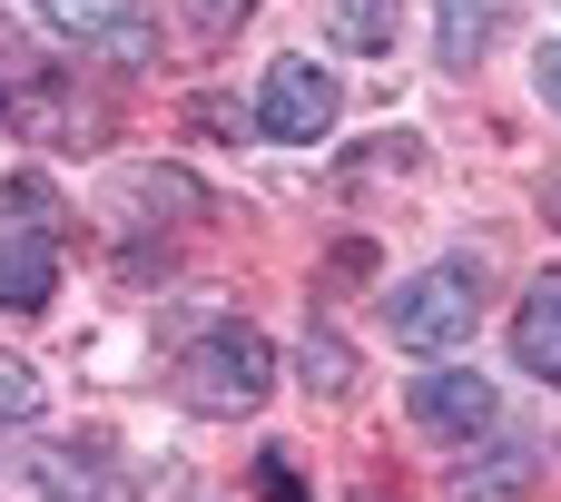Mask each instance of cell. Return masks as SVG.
<instances>
[{
	"instance_id": "7a4b0ae2",
	"label": "cell",
	"mask_w": 561,
	"mask_h": 502,
	"mask_svg": "<svg viewBox=\"0 0 561 502\" xmlns=\"http://www.w3.org/2000/svg\"><path fill=\"white\" fill-rule=\"evenodd\" d=\"M385 316H394V345H414V355H454V345H473L483 276H473V266H424L414 286L385 296Z\"/></svg>"
},
{
	"instance_id": "8992f818",
	"label": "cell",
	"mask_w": 561,
	"mask_h": 502,
	"mask_svg": "<svg viewBox=\"0 0 561 502\" xmlns=\"http://www.w3.org/2000/svg\"><path fill=\"white\" fill-rule=\"evenodd\" d=\"M533 474H542V444H493V454H473L454 474V502H523Z\"/></svg>"
},
{
	"instance_id": "4fadbf2b",
	"label": "cell",
	"mask_w": 561,
	"mask_h": 502,
	"mask_svg": "<svg viewBox=\"0 0 561 502\" xmlns=\"http://www.w3.org/2000/svg\"><path fill=\"white\" fill-rule=\"evenodd\" d=\"M0 414H10V424L39 414V375H30V365H0Z\"/></svg>"
},
{
	"instance_id": "3957f363",
	"label": "cell",
	"mask_w": 561,
	"mask_h": 502,
	"mask_svg": "<svg viewBox=\"0 0 561 502\" xmlns=\"http://www.w3.org/2000/svg\"><path fill=\"white\" fill-rule=\"evenodd\" d=\"M256 128L286 138V148L325 138V128H335V69H316V59H276V69H266V99H256Z\"/></svg>"
},
{
	"instance_id": "ba28073f",
	"label": "cell",
	"mask_w": 561,
	"mask_h": 502,
	"mask_svg": "<svg viewBox=\"0 0 561 502\" xmlns=\"http://www.w3.org/2000/svg\"><path fill=\"white\" fill-rule=\"evenodd\" d=\"M513 355H523V375L561 385V276H542V286L523 296V316H513Z\"/></svg>"
},
{
	"instance_id": "7c38bea8",
	"label": "cell",
	"mask_w": 561,
	"mask_h": 502,
	"mask_svg": "<svg viewBox=\"0 0 561 502\" xmlns=\"http://www.w3.org/2000/svg\"><path fill=\"white\" fill-rule=\"evenodd\" d=\"M0 207H10L20 227H39V237H49V207H59V197H49L39 178H10V187H0Z\"/></svg>"
},
{
	"instance_id": "5b68a950",
	"label": "cell",
	"mask_w": 561,
	"mask_h": 502,
	"mask_svg": "<svg viewBox=\"0 0 561 502\" xmlns=\"http://www.w3.org/2000/svg\"><path fill=\"white\" fill-rule=\"evenodd\" d=\"M493 414H503V404H493V385H483V375H454V365H444V375H424V385H414V424H434V434H463V444H473Z\"/></svg>"
},
{
	"instance_id": "5bb4252c",
	"label": "cell",
	"mask_w": 561,
	"mask_h": 502,
	"mask_svg": "<svg viewBox=\"0 0 561 502\" xmlns=\"http://www.w3.org/2000/svg\"><path fill=\"white\" fill-rule=\"evenodd\" d=\"M385 30H394V10H375V0H345V39H355V49H385Z\"/></svg>"
},
{
	"instance_id": "6da1fadb",
	"label": "cell",
	"mask_w": 561,
	"mask_h": 502,
	"mask_svg": "<svg viewBox=\"0 0 561 502\" xmlns=\"http://www.w3.org/2000/svg\"><path fill=\"white\" fill-rule=\"evenodd\" d=\"M266 385H276V355H266L256 326H217V335H197L187 365H178V395H187L197 414H247V404H266Z\"/></svg>"
},
{
	"instance_id": "9c48e42d",
	"label": "cell",
	"mask_w": 561,
	"mask_h": 502,
	"mask_svg": "<svg viewBox=\"0 0 561 502\" xmlns=\"http://www.w3.org/2000/svg\"><path fill=\"white\" fill-rule=\"evenodd\" d=\"M434 20H444V59L463 69L483 49V30H493V0H434Z\"/></svg>"
},
{
	"instance_id": "8fae6325",
	"label": "cell",
	"mask_w": 561,
	"mask_h": 502,
	"mask_svg": "<svg viewBox=\"0 0 561 502\" xmlns=\"http://www.w3.org/2000/svg\"><path fill=\"white\" fill-rule=\"evenodd\" d=\"M306 385H316V395H345V385H355V365H345L335 335H306Z\"/></svg>"
},
{
	"instance_id": "30bf717a",
	"label": "cell",
	"mask_w": 561,
	"mask_h": 502,
	"mask_svg": "<svg viewBox=\"0 0 561 502\" xmlns=\"http://www.w3.org/2000/svg\"><path fill=\"white\" fill-rule=\"evenodd\" d=\"M39 483H49V493H59V502H118V483H99V474H89V464H79V474H69V464H59V454H39Z\"/></svg>"
},
{
	"instance_id": "e0dca14e",
	"label": "cell",
	"mask_w": 561,
	"mask_h": 502,
	"mask_svg": "<svg viewBox=\"0 0 561 502\" xmlns=\"http://www.w3.org/2000/svg\"><path fill=\"white\" fill-rule=\"evenodd\" d=\"M542 99H552V109H561V39H552V49H542Z\"/></svg>"
},
{
	"instance_id": "52a82bcc",
	"label": "cell",
	"mask_w": 561,
	"mask_h": 502,
	"mask_svg": "<svg viewBox=\"0 0 561 502\" xmlns=\"http://www.w3.org/2000/svg\"><path fill=\"white\" fill-rule=\"evenodd\" d=\"M49 286H59L49 237H39V227H30V237H0V306H10V316H39V306H49Z\"/></svg>"
},
{
	"instance_id": "9a60e30c",
	"label": "cell",
	"mask_w": 561,
	"mask_h": 502,
	"mask_svg": "<svg viewBox=\"0 0 561 502\" xmlns=\"http://www.w3.org/2000/svg\"><path fill=\"white\" fill-rule=\"evenodd\" d=\"M256 493H266V502H306V483H296V474L266 454V464H256Z\"/></svg>"
},
{
	"instance_id": "277c9868",
	"label": "cell",
	"mask_w": 561,
	"mask_h": 502,
	"mask_svg": "<svg viewBox=\"0 0 561 502\" xmlns=\"http://www.w3.org/2000/svg\"><path fill=\"white\" fill-rule=\"evenodd\" d=\"M49 30H69V39H89V49H118V59H148L158 49V20H148V0H30Z\"/></svg>"
},
{
	"instance_id": "2e32d148",
	"label": "cell",
	"mask_w": 561,
	"mask_h": 502,
	"mask_svg": "<svg viewBox=\"0 0 561 502\" xmlns=\"http://www.w3.org/2000/svg\"><path fill=\"white\" fill-rule=\"evenodd\" d=\"M187 10H197V30H227V20H237V10H256V0H187Z\"/></svg>"
}]
</instances>
